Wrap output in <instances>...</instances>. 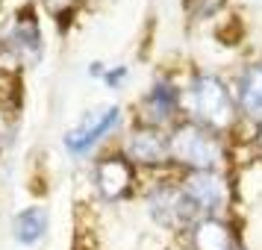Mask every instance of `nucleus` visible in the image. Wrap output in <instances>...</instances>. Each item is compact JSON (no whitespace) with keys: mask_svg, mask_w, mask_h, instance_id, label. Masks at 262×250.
I'll return each mask as SVG.
<instances>
[{"mask_svg":"<svg viewBox=\"0 0 262 250\" xmlns=\"http://www.w3.org/2000/svg\"><path fill=\"white\" fill-rule=\"evenodd\" d=\"M183 95H186V118L227 139L238 130L242 118L233 100V88L224 77H218L215 71H194L183 85Z\"/></svg>","mask_w":262,"mask_h":250,"instance_id":"f257e3e1","label":"nucleus"},{"mask_svg":"<svg viewBox=\"0 0 262 250\" xmlns=\"http://www.w3.org/2000/svg\"><path fill=\"white\" fill-rule=\"evenodd\" d=\"M168 132H171V165L180 174L227 171V162H230V139L227 135L191 118L177 121Z\"/></svg>","mask_w":262,"mask_h":250,"instance_id":"f03ea898","label":"nucleus"},{"mask_svg":"<svg viewBox=\"0 0 262 250\" xmlns=\"http://www.w3.org/2000/svg\"><path fill=\"white\" fill-rule=\"evenodd\" d=\"M144 212L154 221L156 230L171 233V236H186L201 215L191 206V200L186 197V191L180 186V179L159 177L144 189Z\"/></svg>","mask_w":262,"mask_h":250,"instance_id":"7ed1b4c3","label":"nucleus"},{"mask_svg":"<svg viewBox=\"0 0 262 250\" xmlns=\"http://www.w3.org/2000/svg\"><path fill=\"white\" fill-rule=\"evenodd\" d=\"M0 56L21 68H36L45 56L41 18L33 6H24L0 27Z\"/></svg>","mask_w":262,"mask_h":250,"instance_id":"20e7f679","label":"nucleus"},{"mask_svg":"<svg viewBox=\"0 0 262 250\" xmlns=\"http://www.w3.org/2000/svg\"><path fill=\"white\" fill-rule=\"evenodd\" d=\"M118 150L130 159V165L139 174L142 171L159 174V171L174 168L171 165V132L162 130V127H154V124L136 121L130 130L124 132V142H121Z\"/></svg>","mask_w":262,"mask_h":250,"instance_id":"39448f33","label":"nucleus"},{"mask_svg":"<svg viewBox=\"0 0 262 250\" xmlns=\"http://www.w3.org/2000/svg\"><path fill=\"white\" fill-rule=\"evenodd\" d=\"M89 179H92V189H95L97 200L106 203V206H118V203L130 200L136 194L139 171L130 165V159L121 150H109V153L95 156Z\"/></svg>","mask_w":262,"mask_h":250,"instance_id":"423d86ee","label":"nucleus"},{"mask_svg":"<svg viewBox=\"0 0 262 250\" xmlns=\"http://www.w3.org/2000/svg\"><path fill=\"white\" fill-rule=\"evenodd\" d=\"M121 127H124V109L118 103H106V106L89 109L71 130H65L62 144L74 159H85V156L95 153L112 132H118Z\"/></svg>","mask_w":262,"mask_h":250,"instance_id":"0eeeda50","label":"nucleus"},{"mask_svg":"<svg viewBox=\"0 0 262 250\" xmlns=\"http://www.w3.org/2000/svg\"><path fill=\"white\" fill-rule=\"evenodd\" d=\"M139 118L142 124H154V127H162V130H171L177 121H183V112H186V95H183V85L174 80V77H156L154 83L144 88V95L139 97Z\"/></svg>","mask_w":262,"mask_h":250,"instance_id":"6e6552de","label":"nucleus"},{"mask_svg":"<svg viewBox=\"0 0 262 250\" xmlns=\"http://www.w3.org/2000/svg\"><path fill=\"white\" fill-rule=\"evenodd\" d=\"M180 186L186 191L198 215H227L233 203V183L227 171H191L180 174Z\"/></svg>","mask_w":262,"mask_h":250,"instance_id":"1a4fd4ad","label":"nucleus"},{"mask_svg":"<svg viewBox=\"0 0 262 250\" xmlns=\"http://www.w3.org/2000/svg\"><path fill=\"white\" fill-rule=\"evenodd\" d=\"M233 100H236L238 118L245 124H262V59L238 65V71L230 80Z\"/></svg>","mask_w":262,"mask_h":250,"instance_id":"9d476101","label":"nucleus"},{"mask_svg":"<svg viewBox=\"0 0 262 250\" xmlns=\"http://www.w3.org/2000/svg\"><path fill=\"white\" fill-rule=\"evenodd\" d=\"M183 250H238L236 224L227 215H203L186 230Z\"/></svg>","mask_w":262,"mask_h":250,"instance_id":"9b49d317","label":"nucleus"},{"mask_svg":"<svg viewBox=\"0 0 262 250\" xmlns=\"http://www.w3.org/2000/svg\"><path fill=\"white\" fill-rule=\"evenodd\" d=\"M48 230H50L48 206L33 203V206H24L21 212H15V218H12V238H15V244H21V247L41 244L45 236H48Z\"/></svg>","mask_w":262,"mask_h":250,"instance_id":"f8f14e48","label":"nucleus"},{"mask_svg":"<svg viewBox=\"0 0 262 250\" xmlns=\"http://www.w3.org/2000/svg\"><path fill=\"white\" fill-rule=\"evenodd\" d=\"M227 6V0H183V9L191 21H212Z\"/></svg>","mask_w":262,"mask_h":250,"instance_id":"ddd939ff","label":"nucleus"},{"mask_svg":"<svg viewBox=\"0 0 262 250\" xmlns=\"http://www.w3.org/2000/svg\"><path fill=\"white\" fill-rule=\"evenodd\" d=\"M127 80H130V68H127V65H106L100 83L106 85V88H115V92H118V88L127 85Z\"/></svg>","mask_w":262,"mask_h":250,"instance_id":"4468645a","label":"nucleus"},{"mask_svg":"<svg viewBox=\"0 0 262 250\" xmlns=\"http://www.w3.org/2000/svg\"><path fill=\"white\" fill-rule=\"evenodd\" d=\"M248 144L253 147V153L262 159V124H253L250 127V139H248Z\"/></svg>","mask_w":262,"mask_h":250,"instance_id":"2eb2a0df","label":"nucleus"},{"mask_svg":"<svg viewBox=\"0 0 262 250\" xmlns=\"http://www.w3.org/2000/svg\"><path fill=\"white\" fill-rule=\"evenodd\" d=\"M103 71H106L103 62H92V65H89V77H92V80H103Z\"/></svg>","mask_w":262,"mask_h":250,"instance_id":"dca6fc26","label":"nucleus"},{"mask_svg":"<svg viewBox=\"0 0 262 250\" xmlns=\"http://www.w3.org/2000/svg\"><path fill=\"white\" fill-rule=\"evenodd\" d=\"M0 9H3V0H0Z\"/></svg>","mask_w":262,"mask_h":250,"instance_id":"f3484780","label":"nucleus"},{"mask_svg":"<svg viewBox=\"0 0 262 250\" xmlns=\"http://www.w3.org/2000/svg\"><path fill=\"white\" fill-rule=\"evenodd\" d=\"M238 250H245V247H238Z\"/></svg>","mask_w":262,"mask_h":250,"instance_id":"a211bd4d","label":"nucleus"}]
</instances>
